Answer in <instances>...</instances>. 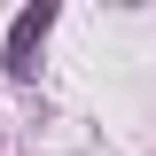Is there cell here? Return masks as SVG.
Instances as JSON below:
<instances>
[{
	"label": "cell",
	"instance_id": "1",
	"mask_svg": "<svg viewBox=\"0 0 156 156\" xmlns=\"http://www.w3.org/2000/svg\"><path fill=\"white\" fill-rule=\"evenodd\" d=\"M47 31H55V8H47V0L23 8V16L8 23V55H0V62H8V78H31V55H39V39H47Z\"/></svg>",
	"mask_w": 156,
	"mask_h": 156
}]
</instances>
